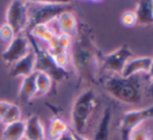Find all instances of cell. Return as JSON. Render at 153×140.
Returning <instances> with one entry per match:
<instances>
[{
  "mask_svg": "<svg viewBox=\"0 0 153 140\" xmlns=\"http://www.w3.org/2000/svg\"><path fill=\"white\" fill-rule=\"evenodd\" d=\"M70 59L76 73L81 79L92 84L97 83V75L102 66L103 55L93 43L89 34L82 33L74 45L72 44Z\"/></svg>",
  "mask_w": 153,
  "mask_h": 140,
  "instance_id": "6da1fadb",
  "label": "cell"
},
{
  "mask_svg": "<svg viewBox=\"0 0 153 140\" xmlns=\"http://www.w3.org/2000/svg\"><path fill=\"white\" fill-rule=\"evenodd\" d=\"M107 93L118 102L127 105H139L143 100V79L142 74L130 77L114 75L104 81Z\"/></svg>",
  "mask_w": 153,
  "mask_h": 140,
  "instance_id": "7a4b0ae2",
  "label": "cell"
},
{
  "mask_svg": "<svg viewBox=\"0 0 153 140\" xmlns=\"http://www.w3.org/2000/svg\"><path fill=\"white\" fill-rule=\"evenodd\" d=\"M96 106V95L92 89L85 90L76 98L71 111V120L74 133L79 135L85 134Z\"/></svg>",
  "mask_w": 153,
  "mask_h": 140,
  "instance_id": "3957f363",
  "label": "cell"
},
{
  "mask_svg": "<svg viewBox=\"0 0 153 140\" xmlns=\"http://www.w3.org/2000/svg\"><path fill=\"white\" fill-rule=\"evenodd\" d=\"M36 7L28 12V25L27 28L40 24H48L50 21L56 19L62 13L69 10V2L43 1L33 2Z\"/></svg>",
  "mask_w": 153,
  "mask_h": 140,
  "instance_id": "277c9868",
  "label": "cell"
},
{
  "mask_svg": "<svg viewBox=\"0 0 153 140\" xmlns=\"http://www.w3.org/2000/svg\"><path fill=\"white\" fill-rule=\"evenodd\" d=\"M153 118V105L149 107L127 111L120 120L119 130L122 140H128L130 133L135 128L142 126L145 121Z\"/></svg>",
  "mask_w": 153,
  "mask_h": 140,
  "instance_id": "5b68a950",
  "label": "cell"
},
{
  "mask_svg": "<svg viewBox=\"0 0 153 140\" xmlns=\"http://www.w3.org/2000/svg\"><path fill=\"white\" fill-rule=\"evenodd\" d=\"M36 46V65H34V72H43L51 77L53 81H62L68 76V71L66 69L59 67L55 63L54 59L49 55L47 49L40 47L34 44Z\"/></svg>",
  "mask_w": 153,
  "mask_h": 140,
  "instance_id": "8992f818",
  "label": "cell"
},
{
  "mask_svg": "<svg viewBox=\"0 0 153 140\" xmlns=\"http://www.w3.org/2000/svg\"><path fill=\"white\" fill-rule=\"evenodd\" d=\"M133 58V52L127 45H122L119 48L106 55H103L102 67L115 75H121L125 65Z\"/></svg>",
  "mask_w": 153,
  "mask_h": 140,
  "instance_id": "52a82bcc",
  "label": "cell"
},
{
  "mask_svg": "<svg viewBox=\"0 0 153 140\" xmlns=\"http://www.w3.org/2000/svg\"><path fill=\"white\" fill-rule=\"evenodd\" d=\"M6 24L15 34L22 33L28 25V7L24 1H12L6 12Z\"/></svg>",
  "mask_w": 153,
  "mask_h": 140,
  "instance_id": "ba28073f",
  "label": "cell"
},
{
  "mask_svg": "<svg viewBox=\"0 0 153 140\" xmlns=\"http://www.w3.org/2000/svg\"><path fill=\"white\" fill-rule=\"evenodd\" d=\"M31 50L29 41L23 36H16L15 39L8 44L7 48L2 53V59L5 63L13 65L19 60L24 58Z\"/></svg>",
  "mask_w": 153,
  "mask_h": 140,
  "instance_id": "9c48e42d",
  "label": "cell"
},
{
  "mask_svg": "<svg viewBox=\"0 0 153 140\" xmlns=\"http://www.w3.org/2000/svg\"><path fill=\"white\" fill-rule=\"evenodd\" d=\"M153 57H133L129 60L122 71L121 76L130 77L133 75L148 74L152 65Z\"/></svg>",
  "mask_w": 153,
  "mask_h": 140,
  "instance_id": "30bf717a",
  "label": "cell"
},
{
  "mask_svg": "<svg viewBox=\"0 0 153 140\" xmlns=\"http://www.w3.org/2000/svg\"><path fill=\"white\" fill-rule=\"evenodd\" d=\"M34 65H36V53L33 50H30L24 58L13 64L10 75L14 77L29 76L34 73Z\"/></svg>",
  "mask_w": 153,
  "mask_h": 140,
  "instance_id": "8fae6325",
  "label": "cell"
},
{
  "mask_svg": "<svg viewBox=\"0 0 153 140\" xmlns=\"http://www.w3.org/2000/svg\"><path fill=\"white\" fill-rule=\"evenodd\" d=\"M56 21L62 35H67L71 38L76 36L78 31V24H77L76 17L73 13H71L70 10L62 13L56 18Z\"/></svg>",
  "mask_w": 153,
  "mask_h": 140,
  "instance_id": "7c38bea8",
  "label": "cell"
},
{
  "mask_svg": "<svg viewBox=\"0 0 153 140\" xmlns=\"http://www.w3.org/2000/svg\"><path fill=\"white\" fill-rule=\"evenodd\" d=\"M25 140H45V131L39 116L33 115L25 122Z\"/></svg>",
  "mask_w": 153,
  "mask_h": 140,
  "instance_id": "4fadbf2b",
  "label": "cell"
},
{
  "mask_svg": "<svg viewBox=\"0 0 153 140\" xmlns=\"http://www.w3.org/2000/svg\"><path fill=\"white\" fill-rule=\"evenodd\" d=\"M111 116H113L111 108L106 107L103 111L100 120H99V124L96 128V131H95L93 140H109Z\"/></svg>",
  "mask_w": 153,
  "mask_h": 140,
  "instance_id": "5bb4252c",
  "label": "cell"
},
{
  "mask_svg": "<svg viewBox=\"0 0 153 140\" xmlns=\"http://www.w3.org/2000/svg\"><path fill=\"white\" fill-rule=\"evenodd\" d=\"M135 16H137V25H151L153 24V10L152 1L142 0L137 3L135 7Z\"/></svg>",
  "mask_w": 153,
  "mask_h": 140,
  "instance_id": "9a60e30c",
  "label": "cell"
},
{
  "mask_svg": "<svg viewBox=\"0 0 153 140\" xmlns=\"http://www.w3.org/2000/svg\"><path fill=\"white\" fill-rule=\"evenodd\" d=\"M69 130V126L62 118L59 117H53L50 120V124L48 127V131L45 133V136L47 134V139L48 140H56L59 137H61L62 134L67 133Z\"/></svg>",
  "mask_w": 153,
  "mask_h": 140,
  "instance_id": "2e32d148",
  "label": "cell"
},
{
  "mask_svg": "<svg viewBox=\"0 0 153 140\" xmlns=\"http://www.w3.org/2000/svg\"><path fill=\"white\" fill-rule=\"evenodd\" d=\"M36 95V73L23 79V82L19 90V98L22 102H28Z\"/></svg>",
  "mask_w": 153,
  "mask_h": 140,
  "instance_id": "e0dca14e",
  "label": "cell"
},
{
  "mask_svg": "<svg viewBox=\"0 0 153 140\" xmlns=\"http://www.w3.org/2000/svg\"><path fill=\"white\" fill-rule=\"evenodd\" d=\"M25 133V122L19 120L14 124L5 126L2 133L3 140H23Z\"/></svg>",
  "mask_w": 153,
  "mask_h": 140,
  "instance_id": "ac0fdd59",
  "label": "cell"
},
{
  "mask_svg": "<svg viewBox=\"0 0 153 140\" xmlns=\"http://www.w3.org/2000/svg\"><path fill=\"white\" fill-rule=\"evenodd\" d=\"M36 73V95L42 96L45 95L50 91L52 87V79L49 75L43 72H34Z\"/></svg>",
  "mask_w": 153,
  "mask_h": 140,
  "instance_id": "d6986e66",
  "label": "cell"
},
{
  "mask_svg": "<svg viewBox=\"0 0 153 140\" xmlns=\"http://www.w3.org/2000/svg\"><path fill=\"white\" fill-rule=\"evenodd\" d=\"M128 140H153V133L148 127L142 124L130 133Z\"/></svg>",
  "mask_w": 153,
  "mask_h": 140,
  "instance_id": "ffe728a7",
  "label": "cell"
},
{
  "mask_svg": "<svg viewBox=\"0 0 153 140\" xmlns=\"http://www.w3.org/2000/svg\"><path fill=\"white\" fill-rule=\"evenodd\" d=\"M19 120H21L20 108L16 105L10 104L1 122L5 124V126H7V124H14V122H17V121H19Z\"/></svg>",
  "mask_w": 153,
  "mask_h": 140,
  "instance_id": "44dd1931",
  "label": "cell"
},
{
  "mask_svg": "<svg viewBox=\"0 0 153 140\" xmlns=\"http://www.w3.org/2000/svg\"><path fill=\"white\" fill-rule=\"evenodd\" d=\"M137 16L133 10H126L121 16V23L125 27H133L137 25Z\"/></svg>",
  "mask_w": 153,
  "mask_h": 140,
  "instance_id": "7402d4cb",
  "label": "cell"
},
{
  "mask_svg": "<svg viewBox=\"0 0 153 140\" xmlns=\"http://www.w3.org/2000/svg\"><path fill=\"white\" fill-rule=\"evenodd\" d=\"M16 37V34L13 31V28L7 24H4L0 27V40L3 41L4 43L10 44Z\"/></svg>",
  "mask_w": 153,
  "mask_h": 140,
  "instance_id": "603a6c76",
  "label": "cell"
},
{
  "mask_svg": "<svg viewBox=\"0 0 153 140\" xmlns=\"http://www.w3.org/2000/svg\"><path fill=\"white\" fill-rule=\"evenodd\" d=\"M10 103L7 102H0V122L2 121V119H3L4 115H5L6 111H7L8 107H10Z\"/></svg>",
  "mask_w": 153,
  "mask_h": 140,
  "instance_id": "cb8c5ba5",
  "label": "cell"
},
{
  "mask_svg": "<svg viewBox=\"0 0 153 140\" xmlns=\"http://www.w3.org/2000/svg\"><path fill=\"white\" fill-rule=\"evenodd\" d=\"M148 81H149V84H150V87H149L150 93H151L153 96V61H152L151 68H150L149 72H148Z\"/></svg>",
  "mask_w": 153,
  "mask_h": 140,
  "instance_id": "d4e9b609",
  "label": "cell"
},
{
  "mask_svg": "<svg viewBox=\"0 0 153 140\" xmlns=\"http://www.w3.org/2000/svg\"><path fill=\"white\" fill-rule=\"evenodd\" d=\"M56 140H75L74 133H73L72 131H68L67 133L62 134L61 137H59Z\"/></svg>",
  "mask_w": 153,
  "mask_h": 140,
  "instance_id": "484cf974",
  "label": "cell"
},
{
  "mask_svg": "<svg viewBox=\"0 0 153 140\" xmlns=\"http://www.w3.org/2000/svg\"><path fill=\"white\" fill-rule=\"evenodd\" d=\"M74 137H75V140H90L89 138L83 136V135H79V134H76V133H74Z\"/></svg>",
  "mask_w": 153,
  "mask_h": 140,
  "instance_id": "4316f807",
  "label": "cell"
},
{
  "mask_svg": "<svg viewBox=\"0 0 153 140\" xmlns=\"http://www.w3.org/2000/svg\"><path fill=\"white\" fill-rule=\"evenodd\" d=\"M152 10H153V1H152Z\"/></svg>",
  "mask_w": 153,
  "mask_h": 140,
  "instance_id": "83f0119b",
  "label": "cell"
},
{
  "mask_svg": "<svg viewBox=\"0 0 153 140\" xmlns=\"http://www.w3.org/2000/svg\"><path fill=\"white\" fill-rule=\"evenodd\" d=\"M0 140H3V139H2V138H0Z\"/></svg>",
  "mask_w": 153,
  "mask_h": 140,
  "instance_id": "f1b7e54d",
  "label": "cell"
},
{
  "mask_svg": "<svg viewBox=\"0 0 153 140\" xmlns=\"http://www.w3.org/2000/svg\"><path fill=\"white\" fill-rule=\"evenodd\" d=\"M23 140H25V139H23Z\"/></svg>",
  "mask_w": 153,
  "mask_h": 140,
  "instance_id": "f546056e",
  "label": "cell"
}]
</instances>
